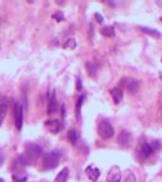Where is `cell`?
I'll return each mask as SVG.
<instances>
[{
    "label": "cell",
    "instance_id": "cell-1",
    "mask_svg": "<svg viewBox=\"0 0 162 182\" xmlns=\"http://www.w3.org/2000/svg\"><path fill=\"white\" fill-rule=\"evenodd\" d=\"M43 150L40 147L38 144H35V143H30L27 148H26V152H25L24 155H22V158L25 161V163L27 165L30 164H33L34 162L36 161L37 158H40V156L42 155Z\"/></svg>",
    "mask_w": 162,
    "mask_h": 182
},
{
    "label": "cell",
    "instance_id": "cell-2",
    "mask_svg": "<svg viewBox=\"0 0 162 182\" xmlns=\"http://www.w3.org/2000/svg\"><path fill=\"white\" fill-rule=\"evenodd\" d=\"M60 153L58 151H51L47 153L43 158L42 164L44 169L46 170H51V169H55L59 164L60 160Z\"/></svg>",
    "mask_w": 162,
    "mask_h": 182
},
{
    "label": "cell",
    "instance_id": "cell-3",
    "mask_svg": "<svg viewBox=\"0 0 162 182\" xmlns=\"http://www.w3.org/2000/svg\"><path fill=\"white\" fill-rule=\"evenodd\" d=\"M98 133L103 139H109L115 135V130L107 120H101L98 126Z\"/></svg>",
    "mask_w": 162,
    "mask_h": 182
},
{
    "label": "cell",
    "instance_id": "cell-4",
    "mask_svg": "<svg viewBox=\"0 0 162 182\" xmlns=\"http://www.w3.org/2000/svg\"><path fill=\"white\" fill-rule=\"evenodd\" d=\"M14 120L17 129L21 130L22 127H23V122H24V110L23 106L19 103H16L14 104Z\"/></svg>",
    "mask_w": 162,
    "mask_h": 182
},
{
    "label": "cell",
    "instance_id": "cell-5",
    "mask_svg": "<svg viewBox=\"0 0 162 182\" xmlns=\"http://www.w3.org/2000/svg\"><path fill=\"white\" fill-rule=\"evenodd\" d=\"M106 180L108 182H120L122 180V171L119 166H113L107 174Z\"/></svg>",
    "mask_w": 162,
    "mask_h": 182
},
{
    "label": "cell",
    "instance_id": "cell-6",
    "mask_svg": "<svg viewBox=\"0 0 162 182\" xmlns=\"http://www.w3.org/2000/svg\"><path fill=\"white\" fill-rule=\"evenodd\" d=\"M85 174H86L87 177L89 178L91 181H97L98 178L100 177L101 175V172L97 167H94V166L89 165L85 168Z\"/></svg>",
    "mask_w": 162,
    "mask_h": 182
},
{
    "label": "cell",
    "instance_id": "cell-7",
    "mask_svg": "<svg viewBox=\"0 0 162 182\" xmlns=\"http://www.w3.org/2000/svg\"><path fill=\"white\" fill-rule=\"evenodd\" d=\"M57 109V100H56V94L54 90L51 92V95L49 98V104H47V114L52 115L56 112Z\"/></svg>",
    "mask_w": 162,
    "mask_h": 182
},
{
    "label": "cell",
    "instance_id": "cell-8",
    "mask_svg": "<svg viewBox=\"0 0 162 182\" xmlns=\"http://www.w3.org/2000/svg\"><path fill=\"white\" fill-rule=\"evenodd\" d=\"M130 140H131V135H130V133L124 130L122 131L119 136V139H117L119 144L122 146V147H127L130 143Z\"/></svg>",
    "mask_w": 162,
    "mask_h": 182
},
{
    "label": "cell",
    "instance_id": "cell-9",
    "mask_svg": "<svg viewBox=\"0 0 162 182\" xmlns=\"http://www.w3.org/2000/svg\"><path fill=\"white\" fill-rule=\"evenodd\" d=\"M111 96L116 104H119L123 99V92L119 87H114L110 90Z\"/></svg>",
    "mask_w": 162,
    "mask_h": 182
},
{
    "label": "cell",
    "instance_id": "cell-10",
    "mask_svg": "<svg viewBox=\"0 0 162 182\" xmlns=\"http://www.w3.org/2000/svg\"><path fill=\"white\" fill-rule=\"evenodd\" d=\"M46 126L49 128V130L51 133H58L61 128V124L58 120H49L46 121Z\"/></svg>",
    "mask_w": 162,
    "mask_h": 182
},
{
    "label": "cell",
    "instance_id": "cell-11",
    "mask_svg": "<svg viewBox=\"0 0 162 182\" xmlns=\"http://www.w3.org/2000/svg\"><path fill=\"white\" fill-rule=\"evenodd\" d=\"M125 84H122L124 87L128 89L129 91L131 92H136L138 89L139 87V83L138 81H136L135 79H125L124 80Z\"/></svg>",
    "mask_w": 162,
    "mask_h": 182
},
{
    "label": "cell",
    "instance_id": "cell-12",
    "mask_svg": "<svg viewBox=\"0 0 162 182\" xmlns=\"http://www.w3.org/2000/svg\"><path fill=\"white\" fill-rule=\"evenodd\" d=\"M69 175V169L68 167H63L61 171L59 172L57 177L54 179V182H66Z\"/></svg>",
    "mask_w": 162,
    "mask_h": 182
},
{
    "label": "cell",
    "instance_id": "cell-13",
    "mask_svg": "<svg viewBox=\"0 0 162 182\" xmlns=\"http://www.w3.org/2000/svg\"><path fill=\"white\" fill-rule=\"evenodd\" d=\"M139 30H140L142 32L150 35V36L154 37V38H157V39L160 38V36H161V34L158 32L157 30H154V28H150L147 27H139Z\"/></svg>",
    "mask_w": 162,
    "mask_h": 182
},
{
    "label": "cell",
    "instance_id": "cell-14",
    "mask_svg": "<svg viewBox=\"0 0 162 182\" xmlns=\"http://www.w3.org/2000/svg\"><path fill=\"white\" fill-rule=\"evenodd\" d=\"M84 96L82 95V96H80V97L78 98L77 101H76L75 115H76V118H77L78 120H80V119H81V109H82V103H84Z\"/></svg>",
    "mask_w": 162,
    "mask_h": 182
},
{
    "label": "cell",
    "instance_id": "cell-15",
    "mask_svg": "<svg viewBox=\"0 0 162 182\" xmlns=\"http://www.w3.org/2000/svg\"><path fill=\"white\" fill-rule=\"evenodd\" d=\"M141 151L145 158H149V156L154 154V148L148 143H143V145L141 147Z\"/></svg>",
    "mask_w": 162,
    "mask_h": 182
},
{
    "label": "cell",
    "instance_id": "cell-16",
    "mask_svg": "<svg viewBox=\"0 0 162 182\" xmlns=\"http://www.w3.org/2000/svg\"><path fill=\"white\" fill-rule=\"evenodd\" d=\"M101 33L103 35V36L106 37H113L115 36V30L112 26H106L103 28L101 30Z\"/></svg>",
    "mask_w": 162,
    "mask_h": 182
},
{
    "label": "cell",
    "instance_id": "cell-17",
    "mask_svg": "<svg viewBox=\"0 0 162 182\" xmlns=\"http://www.w3.org/2000/svg\"><path fill=\"white\" fill-rule=\"evenodd\" d=\"M7 113H8V105L6 104H0V126L3 123V120H5Z\"/></svg>",
    "mask_w": 162,
    "mask_h": 182
},
{
    "label": "cell",
    "instance_id": "cell-18",
    "mask_svg": "<svg viewBox=\"0 0 162 182\" xmlns=\"http://www.w3.org/2000/svg\"><path fill=\"white\" fill-rule=\"evenodd\" d=\"M76 46H77V43H76V41L74 39H68L66 40L65 43L63 45V49H74Z\"/></svg>",
    "mask_w": 162,
    "mask_h": 182
},
{
    "label": "cell",
    "instance_id": "cell-19",
    "mask_svg": "<svg viewBox=\"0 0 162 182\" xmlns=\"http://www.w3.org/2000/svg\"><path fill=\"white\" fill-rule=\"evenodd\" d=\"M125 182H136V177L134 173L130 170H126L125 171Z\"/></svg>",
    "mask_w": 162,
    "mask_h": 182
},
{
    "label": "cell",
    "instance_id": "cell-20",
    "mask_svg": "<svg viewBox=\"0 0 162 182\" xmlns=\"http://www.w3.org/2000/svg\"><path fill=\"white\" fill-rule=\"evenodd\" d=\"M68 138H69V140L73 143V144H76L78 141V139H79V137H78V133L76 132L75 130H71V131H69V133H68Z\"/></svg>",
    "mask_w": 162,
    "mask_h": 182
},
{
    "label": "cell",
    "instance_id": "cell-21",
    "mask_svg": "<svg viewBox=\"0 0 162 182\" xmlns=\"http://www.w3.org/2000/svg\"><path fill=\"white\" fill-rule=\"evenodd\" d=\"M52 17H53V18H55L58 22H60V21L63 20V14H62L61 12H56V14H54L52 15Z\"/></svg>",
    "mask_w": 162,
    "mask_h": 182
},
{
    "label": "cell",
    "instance_id": "cell-22",
    "mask_svg": "<svg viewBox=\"0 0 162 182\" xmlns=\"http://www.w3.org/2000/svg\"><path fill=\"white\" fill-rule=\"evenodd\" d=\"M95 18H96V20L99 22V23H103V17L101 16L100 14H95Z\"/></svg>",
    "mask_w": 162,
    "mask_h": 182
},
{
    "label": "cell",
    "instance_id": "cell-23",
    "mask_svg": "<svg viewBox=\"0 0 162 182\" xmlns=\"http://www.w3.org/2000/svg\"><path fill=\"white\" fill-rule=\"evenodd\" d=\"M81 88H82V83H81V80H80V79H78V89H79V90H81Z\"/></svg>",
    "mask_w": 162,
    "mask_h": 182
},
{
    "label": "cell",
    "instance_id": "cell-24",
    "mask_svg": "<svg viewBox=\"0 0 162 182\" xmlns=\"http://www.w3.org/2000/svg\"><path fill=\"white\" fill-rule=\"evenodd\" d=\"M3 162H4V158H3L2 155H0V166L3 164Z\"/></svg>",
    "mask_w": 162,
    "mask_h": 182
},
{
    "label": "cell",
    "instance_id": "cell-25",
    "mask_svg": "<svg viewBox=\"0 0 162 182\" xmlns=\"http://www.w3.org/2000/svg\"><path fill=\"white\" fill-rule=\"evenodd\" d=\"M0 182H4V180H3L2 178H0Z\"/></svg>",
    "mask_w": 162,
    "mask_h": 182
},
{
    "label": "cell",
    "instance_id": "cell-26",
    "mask_svg": "<svg viewBox=\"0 0 162 182\" xmlns=\"http://www.w3.org/2000/svg\"><path fill=\"white\" fill-rule=\"evenodd\" d=\"M161 20H162V17H161Z\"/></svg>",
    "mask_w": 162,
    "mask_h": 182
}]
</instances>
